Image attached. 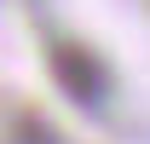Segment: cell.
<instances>
[{
  "label": "cell",
  "mask_w": 150,
  "mask_h": 144,
  "mask_svg": "<svg viewBox=\"0 0 150 144\" xmlns=\"http://www.w3.org/2000/svg\"><path fill=\"white\" fill-rule=\"evenodd\" d=\"M46 69H52L58 92H64L69 104H81V109H104L110 104L115 75H110V64H104L87 40H52V46H46Z\"/></svg>",
  "instance_id": "6da1fadb"
}]
</instances>
